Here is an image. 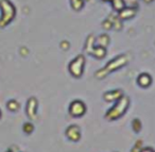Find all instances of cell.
Segmentation results:
<instances>
[{
  "mask_svg": "<svg viewBox=\"0 0 155 152\" xmlns=\"http://www.w3.org/2000/svg\"><path fill=\"white\" fill-rule=\"evenodd\" d=\"M70 110H71V113H72L73 115L78 116V115H82V114L84 113L85 107L81 102H79V101H75V102L71 105Z\"/></svg>",
  "mask_w": 155,
  "mask_h": 152,
  "instance_id": "1",
  "label": "cell"
}]
</instances>
